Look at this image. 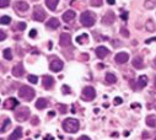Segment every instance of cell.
I'll return each mask as SVG.
<instances>
[{
	"instance_id": "obj_34",
	"label": "cell",
	"mask_w": 156,
	"mask_h": 140,
	"mask_svg": "<svg viewBox=\"0 0 156 140\" xmlns=\"http://www.w3.org/2000/svg\"><path fill=\"white\" fill-rule=\"evenodd\" d=\"M10 5V0H0V8H6Z\"/></svg>"
},
{
	"instance_id": "obj_4",
	"label": "cell",
	"mask_w": 156,
	"mask_h": 140,
	"mask_svg": "<svg viewBox=\"0 0 156 140\" xmlns=\"http://www.w3.org/2000/svg\"><path fill=\"white\" fill-rule=\"evenodd\" d=\"M28 117H30V108L28 107L21 106V107H17V110L15 111V118L17 122H25V121H27Z\"/></svg>"
},
{
	"instance_id": "obj_9",
	"label": "cell",
	"mask_w": 156,
	"mask_h": 140,
	"mask_svg": "<svg viewBox=\"0 0 156 140\" xmlns=\"http://www.w3.org/2000/svg\"><path fill=\"white\" fill-rule=\"evenodd\" d=\"M17 106H19V101L14 97H10V98L5 100L4 103H3V108H5V110H14Z\"/></svg>"
},
{
	"instance_id": "obj_31",
	"label": "cell",
	"mask_w": 156,
	"mask_h": 140,
	"mask_svg": "<svg viewBox=\"0 0 156 140\" xmlns=\"http://www.w3.org/2000/svg\"><path fill=\"white\" fill-rule=\"evenodd\" d=\"M57 107H58V110H59V112H60L62 114L66 113V106H65V104H62V103H59V104H57Z\"/></svg>"
},
{
	"instance_id": "obj_8",
	"label": "cell",
	"mask_w": 156,
	"mask_h": 140,
	"mask_svg": "<svg viewBox=\"0 0 156 140\" xmlns=\"http://www.w3.org/2000/svg\"><path fill=\"white\" fill-rule=\"evenodd\" d=\"M14 9L20 15H23V14H26L28 11V4L26 2H16L14 4Z\"/></svg>"
},
{
	"instance_id": "obj_38",
	"label": "cell",
	"mask_w": 156,
	"mask_h": 140,
	"mask_svg": "<svg viewBox=\"0 0 156 140\" xmlns=\"http://www.w3.org/2000/svg\"><path fill=\"white\" fill-rule=\"evenodd\" d=\"M5 38H6V34L4 33V31H3V30H0V40L4 41Z\"/></svg>"
},
{
	"instance_id": "obj_17",
	"label": "cell",
	"mask_w": 156,
	"mask_h": 140,
	"mask_svg": "<svg viewBox=\"0 0 156 140\" xmlns=\"http://www.w3.org/2000/svg\"><path fill=\"white\" fill-rule=\"evenodd\" d=\"M133 66H134L135 69H138V70L143 69V68H144L143 58H141V57H135V58L133 59Z\"/></svg>"
},
{
	"instance_id": "obj_22",
	"label": "cell",
	"mask_w": 156,
	"mask_h": 140,
	"mask_svg": "<svg viewBox=\"0 0 156 140\" xmlns=\"http://www.w3.org/2000/svg\"><path fill=\"white\" fill-rule=\"evenodd\" d=\"M146 124L151 128H156V116H152V114L147 116L146 117Z\"/></svg>"
},
{
	"instance_id": "obj_32",
	"label": "cell",
	"mask_w": 156,
	"mask_h": 140,
	"mask_svg": "<svg viewBox=\"0 0 156 140\" xmlns=\"http://www.w3.org/2000/svg\"><path fill=\"white\" fill-rule=\"evenodd\" d=\"M26 28V23L25 22H19L16 26H15V30H19V31H23Z\"/></svg>"
},
{
	"instance_id": "obj_27",
	"label": "cell",
	"mask_w": 156,
	"mask_h": 140,
	"mask_svg": "<svg viewBox=\"0 0 156 140\" xmlns=\"http://www.w3.org/2000/svg\"><path fill=\"white\" fill-rule=\"evenodd\" d=\"M117 81V78H115V75H113L112 73H108V74H106V82L107 84H114Z\"/></svg>"
},
{
	"instance_id": "obj_19",
	"label": "cell",
	"mask_w": 156,
	"mask_h": 140,
	"mask_svg": "<svg viewBox=\"0 0 156 140\" xmlns=\"http://www.w3.org/2000/svg\"><path fill=\"white\" fill-rule=\"evenodd\" d=\"M59 25H60V22H59V20H58V19H55V17L49 19V20H48V22H47V27H48V28H52V30H54V28L59 27Z\"/></svg>"
},
{
	"instance_id": "obj_14",
	"label": "cell",
	"mask_w": 156,
	"mask_h": 140,
	"mask_svg": "<svg viewBox=\"0 0 156 140\" xmlns=\"http://www.w3.org/2000/svg\"><path fill=\"white\" fill-rule=\"evenodd\" d=\"M115 61L118 63V64H124V63H127L128 61V59H129V55L127 54V53H124V52H121V53H118V54H115Z\"/></svg>"
},
{
	"instance_id": "obj_29",
	"label": "cell",
	"mask_w": 156,
	"mask_h": 140,
	"mask_svg": "<svg viewBox=\"0 0 156 140\" xmlns=\"http://www.w3.org/2000/svg\"><path fill=\"white\" fill-rule=\"evenodd\" d=\"M3 54H4V58H5L6 60H11V59H12V53H11V49H10V48H6Z\"/></svg>"
},
{
	"instance_id": "obj_5",
	"label": "cell",
	"mask_w": 156,
	"mask_h": 140,
	"mask_svg": "<svg viewBox=\"0 0 156 140\" xmlns=\"http://www.w3.org/2000/svg\"><path fill=\"white\" fill-rule=\"evenodd\" d=\"M95 96H96V91H95L94 87H91V86H86V87L83 89L81 98H83L84 101L90 102V101H92V100L95 98Z\"/></svg>"
},
{
	"instance_id": "obj_52",
	"label": "cell",
	"mask_w": 156,
	"mask_h": 140,
	"mask_svg": "<svg viewBox=\"0 0 156 140\" xmlns=\"http://www.w3.org/2000/svg\"><path fill=\"white\" fill-rule=\"evenodd\" d=\"M154 85H155V87H156V76H155V79H154Z\"/></svg>"
},
{
	"instance_id": "obj_30",
	"label": "cell",
	"mask_w": 156,
	"mask_h": 140,
	"mask_svg": "<svg viewBox=\"0 0 156 140\" xmlns=\"http://www.w3.org/2000/svg\"><path fill=\"white\" fill-rule=\"evenodd\" d=\"M0 22H2V25H9L11 22V17L4 15V16H2V20H0Z\"/></svg>"
},
{
	"instance_id": "obj_35",
	"label": "cell",
	"mask_w": 156,
	"mask_h": 140,
	"mask_svg": "<svg viewBox=\"0 0 156 140\" xmlns=\"http://www.w3.org/2000/svg\"><path fill=\"white\" fill-rule=\"evenodd\" d=\"M62 92H63V93H70L71 90H70V87H69L68 85H63V86H62Z\"/></svg>"
},
{
	"instance_id": "obj_28",
	"label": "cell",
	"mask_w": 156,
	"mask_h": 140,
	"mask_svg": "<svg viewBox=\"0 0 156 140\" xmlns=\"http://www.w3.org/2000/svg\"><path fill=\"white\" fill-rule=\"evenodd\" d=\"M144 6H145L146 9H149V10L154 9V8L156 6V0H146V2L144 3Z\"/></svg>"
},
{
	"instance_id": "obj_12",
	"label": "cell",
	"mask_w": 156,
	"mask_h": 140,
	"mask_svg": "<svg viewBox=\"0 0 156 140\" xmlns=\"http://www.w3.org/2000/svg\"><path fill=\"white\" fill-rule=\"evenodd\" d=\"M23 73H25V69H23L22 63H17V64L14 65V68H12V75L14 76L20 78V76L23 75Z\"/></svg>"
},
{
	"instance_id": "obj_15",
	"label": "cell",
	"mask_w": 156,
	"mask_h": 140,
	"mask_svg": "<svg viewBox=\"0 0 156 140\" xmlns=\"http://www.w3.org/2000/svg\"><path fill=\"white\" fill-rule=\"evenodd\" d=\"M108 53H109V51H108L106 47H103V46L96 48V55H97L100 59H103L106 55H108Z\"/></svg>"
},
{
	"instance_id": "obj_45",
	"label": "cell",
	"mask_w": 156,
	"mask_h": 140,
	"mask_svg": "<svg viewBox=\"0 0 156 140\" xmlns=\"http://www.w3.org/2000/svg\"><path fill=\"white\" fill-rule=\"evenodd\" d=\"M107 3H108L109 5H113V4L115 3V0H107Z\"/></svg>"
},
{
	"instance_id": "obj_6",
	"label": "cell",
	"mask_w": 156,
	"mask_h": 140,
	"mask_svg": "<svg viewBox=\"0 0 156 140\" xmlns=\"http://www.w3.org/2000/svg\"><path fill=\"white\" fill-rule=\"evenodd\" d=\"M33 20L34 21H38V22H43L44 19H46V11L42 6H34L33 9V15H32Z\"/></svg>"
},
{
	"instance_id": "obj_1",
	"label": "cell",
	"mask_w": 156,
	"mask_h": 140,
	"mask_svg": "<svg viewBox=\"0 0 156 140\" xmlns=\"http://www.w3.org/2000/svg\"><path fill=\"white\" fill-rule=\"evenodd\" d=\"M62 127H63L64 131L73 134V133H76L77 130L80 129V123L77 122L76 119H74V118H68V119H65L63 122Z\"/></svg>"
},
{
	"instance_id": "obj_46",
	"label": "cell",
	"mask_w": 156,
	"mask_h": 140,
	"mask_svg": "<svg viewBox=\"0 0 156 140\" xmlns=\"http://www.w3.org/2000/svg\"><path fill=\"white\" fill-rule=\"evenodd\" d=\"M147 135H149L147 133H144V134H143V138H144V139H147V138H149Z\"/></svg>"
},
{
	"instance_id": "obj_25",
	"label": "cell",
	"mask_w": 156,
	"mask_h": 140,
	"mask_svg": "<svg viewBox=\"0 0 156 140\" xmlns=\"http://www.w3.org/2000/svg\"><path fill=\"white\" fill-rule=\"evenodd\" d=\"M10 125H11V121L9 118H5L4 122H3V124H2V133H5L10 128Z\"/></svg>"
},
{
	"instance_id": "obj_50",
	"label": "cell",
	"mask_w": 156,
	"mask_h": 140,
	"mask_svg": "<svg viewBox=\"0 0 156 140\" xmlns=\"http://www.w3.org/2000/svg\"><path fill=\"white\" fill-rule=\"evenodd\" d=\"M97 68H98V69H102V68H103V64H98Z\"/></svg>"
},
{
	"instance_id": "obj_26",
	"label": "cell",
	"mask_w": 156,
	"mask_h": 140,
	"mask_svg": "<svg viewBox=\"0 0 156 140\" xmlns=\"http://www.w3.org/2000/svg\"><path fill=\"white\" fill-rule=\"evenodd\" d=\"M87 38H89V36H87L86 33H84V34H81V36H79V37L76 38V42L79 43V44H85V43H87V41H89Z\"/></svg>"
},
{
	"instance_id": "obj_53",
	"label": "cell",
	"mask_w": 156,
	"mask_h": 140,
	"mask_svg": "<svg viewBox=\"0 0 156 140\" xmlns=\"http://www.w3.org/2000/svg\"><path fill=\"white\" fill-rule=\"evenodd\" d=\"M33 2H36V0H33Z\"/></svg>"
},
{
	"instance_id": "obj_2",
	"label": "cell",
	"mask_w": 156,
	"mask_h": 140,
	"mask_svg": "<svg viewBox=\"0 0 156 140\" xmlns=\"http://www.w3.org/2000/svg\"><path fill=\"white\" fill-rule=\"evenodd\" d=\"M80 22L85 27H91L96 22V15L92 11H85L80 16Z\"/></svg>"
},
{
	"instance_id": "obj_24",
	"label": "cell",
	"mask_w": 156,
	"mask_h": 140,
	"mask_svg": "<svg viewBox=\"0 0 156 140\" xmlns=\"http://www.w3.org/2000/svg\"><path fill=\"white\" fill-rule=\"evenodd\" d=\"M145 28H146L149 32H154V31L156 30V26H155V23H154L152 20H147L146 23H145Z\"/></svg>"
},
{
	"instance_id": "obj_10",
	"label": "cell",
	"mask_w": 156,
	"mask_h": 140,
	"mask_svg": "<svg viewBox=\"0 0 156 140\" xmlns=\"http://www.w3.org/2000/svg\"><path fill=\"white\" fill-rule=\"evenodd\" d=\"M59 43L62 47H70L71 44V37L69 33H62L60 38H59Z\"/></svg>"
},
{
	"instance_id": "obj_20",
	"label": "cell",
	"mask_w": 156,
	"mask_h": 140,
	"mask_svg": "<svg viewBox=\"0 0 156 140\" xmlns=\"http://www.w3.org/2000/svg\"><path fill=\"white\" fill-rule=\"evenodd\" d=\"M59 0H46V5L51 11H55Z\"/></svg>"
},
{
	"instance_id": "obj_7",
	"label": "cell",
	"mask_w": 156,
	"mask_h": 140,
	"mask_svg": "<svg viewBox=\"0 0 156 140\" xmlns=\"http://www.w3.org/2000/svg\"><path fill=\"white\" fill-rule=\"evenodd\" d=\"M63 68H64V64H63V61H62L60 59H53V60L51 61V64H49V69L52 70L53 73H59V72H62Z\"/></svg>"
},
{
	"instance_id": "obj_3",
	"label": "cell",
	"mask_w": 156,
	"mask_h": 140,
	"mask_svg": "<svg viewBox=\"0 0 156 140\" xmlns=\"http://www.w3.org/2000/svg\"><path fill=\"white\" fill-rule=\"evenodd\" d=\"M19 96L23 101H32L34 97V90L28 86H21L19 90Z\"/></svg>"
},
{
	"instance_id": "obj_37",
	"label": "cell",
	"mask_w": 156,
	"mask_h": 140,
	"mask_svg": "<svg viewBox=\"0 0 156 140\" xmlns=\"http://www.w3.org/2000/svg\"><path fill=\"white\" fill-rule=\"evenodd\" d=\"M121 33H122V36H123V37H129V32H128L127 30H124V28L121 30Z\"/></svg>"
},
{
	"instance_id": "obj_51",
	"label": "cell",
	"mask_w": 156,
	"mask_h": 140,
	"mask_svg": "<svg viewBox=\"0 0 156 140\" xmlns=\"http://www.w3.org/2000/svg\"><path fill=\"white\" fill-rule=\"evenodd\" d=\"M154 68L156 69V58H155V60H154Z\"/></svg>"
},
{
	"instance_id": "obj_44",
	"label": "cell",
	"mask_w": 156,
	"mask_h": 140,
	"mask_svg": "<svg viewBox=\"0 0 156 140\" xmlns=\"http://www.w3.org/2000/svg\"><path fill=\"white\" fill-rule=\"evenodd\" d=\"M80 140H90V138H89V136H85V135H84V136H80Z\"/></svg>"
},
{
	"instance_id": "obj_41",
	"label": "cell",
	"mask_w": 156,
	"mask_h": 140,
	"mask_svg": "<svg viewBox=\"0 0 156 140\" xmlns=\"http://www.w3.org/2000/svg\"><path fill=\"white\" fill-rule=\"evenodd\" d=\"M38 123H40V119H38V118H32V124H38Z\"/></svg>"
},
{
	"instance_id": "obj_36",
	"label": "cell",
	"mask_w": 156,
	"mask_h": 140,
	"mask_svg": "<svg viewBox=\"0 0 156 140\" xmlns=\"http://www.w3.org/2000/svg\"><path fill=\"white\" fill-rule=\"evenodd\" d=\"M91 5L92 6H101L102 5V0H91Z\"/></svg>"
},
{
	"instance_id": "obj_18",
	"label": "cell",
	"mask_w": 156,
	"mask_h": 140,
	"mask_svg": "<svg viewBox=\"0 0 156 140\" xmlns=\"http://www.w3.org/2000/svg\"><path fill=\"white\" fill-rule=\"evenodd\" d=\"M48 106V101L46 98H38L36 102V108L38 110H44Z\"/></svg>"
},
{
	"instance_id": "obj_33",
	"label": "cell",
	"mask_w": 156,
	"mask_h": 140,
	"mask_svg": "<svg viewBox=\"0 0 156 140\" xmlns=\"http://www.w3.org/2000/svg\"><path fill=\"white\" fill-rule=\"evenodd\" d=\"M28 81L31 82V84H37V81H38V78L36 76V75H28Z\"/></svg>"
},
{
	"instance_id": "obj_42",
	"label": "cell",
	"mask_w": 156,
	"mask_h": 140,
	"mask_svg": "<svg viewBox=\"0 0 156 140\" xmlns=\"http://www.w3.org/2000/svg\"><path fill=\"white\" fill-rule=\"evenodd\" d=\"M127 19H128V14H127V12H123V14H122V20L127 21Z\"/></svg>"
},
{
	"instance_id": "obj_39",
	"label": "cell",
	"mask_w": 156,
	"mask_h": 140,
	"mask_svg": "<svg viewBox=\"0 0 156 140\" xmlns=\"http://www.w3.org/2000/svg\"><path fill=\"white\" fill-rule=\"evenodd\" d=\"M122 103V98L121 97H115L114 98V104H121Z\"/></svg>"
},
{
	"instance_id": "obj_23",
	"label": "cell",
	"mask_w": 156,
	"mask_h": 140,
	"mask_svg": "<svg viewBox=\"0 0 156 140\" xmlns=\"http://www.w3.org/2000/svg\"><path fill=\"white\" fill-rule=\"evenodd\" d=\"M146 84H147V78H146L145 75L139 76V80H138V86H139V89L145 87V86H146Z\"/></svg>"
},
{
	"instance_id": "obj_16",
	"label": "cell",
	"mask_w": 156,
	"mask_h": 140,
	"mask_svg": "<svg viewBox=\"0 0 156 140\" xmlns=\"http://www.w3.org/2000/svg\"><path fill=\"white\" fill-rule=\"evenodd\" d=\"M75 11H73V10H68L66 12H64L63 14V20L65 21V22H71L74 19H75Z\"/></svg>"
},
{
	"instance_id": "obj_21",
	"label": "cell",
	"mask_w": 156,
	"mask_h": 140,
	"mask_svg": "<svg viewBox=\"0 0 156 140\" xmlns=\"http://www.w3.org/2000/svg\"><path fill=\"white\" fill-rule=\"evenodd\" d=\"M22 136V129L20 128V127H17L15 130H14V133L9 136V139L10 140H15V139H20Z\"/></svg>"
},
{
	"instance_id": "obj_43",
	"label": "cell",
	"mask_w": 156,
	"mask_h": 140,
	"mask_svg": "<svg viewBox=\"0 0 156 140\" xmlns=\"http://www.w3.org/2000/svg\"><path fill=\"white\" fill-rule=\"evenodd\" d=\"M154 41H156V37H154V38H150V40L145 41V43H146V44H149V43H151V42H154Z\"/></svg>"
},
{
	"instance_id": "obj_11",
	"label": "cell",
	"mask_w": 156,
	"mask_h": 140,
	"mask_svg": "<svg viewBox=\"0 0 156 140\" xmlns=\"http://www.w3.org/2000/svg\"><path fill=\"white\" fill-rule=\"evenodd\" d=\"M114 21H115V15L112 11H107L102 17V23L103 25H112Z\"/></svg>"
},
{
	"instance_id": "obj_40",
	"label": "cell",
	"mask_w": 156,
	"mask_h": 140,
	"mask_svg": "<svg viewBox=\"0 0 156 140\" xmlns=\"http://www.w3.org/2000/svg\"><path fill=\"white\" fill-rule=\"evenodd\" d=\"M36 34H37V31H36V30H31V32H30V37L33 38V37H36Z\"/></svg>"
},
{
	"instance_id": "obj_13",
	"label": "cell",
	"mask_w": 156,
	"mask_h": 140,
	"mask_svg": "<svg viewBox=\"0 0 156 140\" xmlns=\"http://www.w3.org/2000/svg\"><path fill=\"white\" fill-rule=\"evenodd\" d=\"M42 84H43V87H44V89L49 90V89H52V86L54 85V79H53L52 76H49V75H46V76H43Z\"/></svg>"
},
{
	"instance_id": "obj_48",
	"label": "cell",
	"mask_w": 156,
	"mask_h": 140,
	"mask_svg": "<svg viewBox=\"0 0 156 140\" xmlns=\"http://www.w3.org/2000/svg\"><path fill=\"white\" fill-rule=\"evenodd\" d=\"M44 139H46V140H47V139H51V140H53V138H52V136H51V135H47V136H46V138H44Z\"/></svg>"
},
{
	"instance_id": "obj_47",
	"label": "cell",
	"mask_w": 156,
	"mask_h": 140,
	"mask_svg": "<svg viewBox=\"0 0 156 140\" xmlns=\"http://www.w3.org/2000/svg\"><path fill=\"white\" fill-rule=\"evenodd\" d=\"M117 136H118V133H113L112 134V138H117Z\"/></svg>"
},
{
	"instance_id": "obj_49",
	"label": "cell",
	"mask_w": 156,
	"mask_h": 140,
	"mask_svg": "<svg viewBox=\"0 0 156 140\" xmlns=\"http://www.w3.org/2000/svg\"><path fill=\"white\" fill-rule=\"evenodd\" d=\"M132 107H133V108H135V107H139V104H135V103H133V104H132Z\"/></svg>"
}]
</instances>
